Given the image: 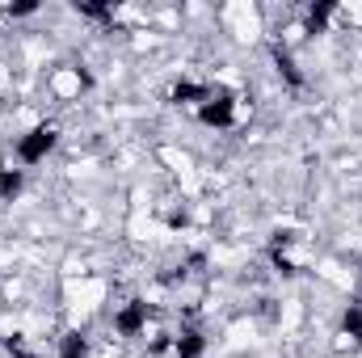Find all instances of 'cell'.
Instances as JSON below:
<instances>
[{
	"label": "cell",
	"mask_w": 362,
	"mask_h": 358,
	"mask_svg": "<svg viewBox=\"0 0 362 358\" xmlns=\"http://www.w3.org/2000/svg\"><path fill=\"white\" fill-rule=\"evenodd\" d=\"M51 144H55V127H38V131H30V135L21 139V161H38V156H47Z\"/></svg>",
	"instance_id": "6da1fadb"
},
{
	"label": "cell",
	"mask_w": 362,
	"mask_h": 358,
	"mask_svg": "<svg viewBox=\"0 0 362 358\" xmlns=\"http://www.w3.org/2000/svg\"><path fill=\"white\" fill-rule=\"evenodd\" d=\"M202 122H211V127H228L232 122V97H211V105H202Z\"/></svg>",
	"instance_id": "7a4b0ae2"
},
{
	"label": "cell",
	"mask_w": 362,
	"mask_h": 358,
	"mask_svg": "<svg viewBox=\"0 0 362 358\" xmlns=\"http://www.w3.org/2000/svg\"><path fill=\"white\" fill-rule=\"evenodd\" d=\"M144 321H148V304H131L118 312V333H139Z\"/></svg>",
	"instance_id": "3957f363"
},
{
	"label": "cell",
	"mask_w": 362,
	"mask_h": 358,
	"mask_svg": "<svg viewBox=\"0 0 362 358\" xmlns=\"http://www.w3.org/2000/svg\"><path fill=\"white\" fill-rule=\"evenodd\" d=\"M59 358H85V333H68L59 346Z\"/></svg>",
	"instance_id": "277c9868"
},
{
	"label": "cell",
	"mask_w": 362,
	"mask_h": 358,
	"mask_svg": "<svg viewBox=\"0 0 362 358\" xmlns=\"http://www.w3.org/2000/svg\"><path fill=\"white\" fill-rule=\"evenodd\" d=\"M177 354L181 358H198L202 354V337H198V333H181L177 337Z\"/></svg>",
	"instance_id": "5b68a950"
},
{
	"label": "cell",
	"mask_w": 362,
	"mask_h": 358,
	"mask_svg": "<svg viewBox=\"0 0 362 358\" xmlns=\"http://www.w3.org/2000/svg\"><path fill=\"white\" fill-rule=\"evenodd\" d=\"M17 190H21V173H0V194L4 198H13Z\"/></svg>",
	"instance_id": "8992f818"
},
{
	"label": "cell",
	"mask_w": 362,
	"mask_h": 358,
	"mask_svg": "<svg viewBox=\"0 0 362 358\" xmlns=\"http://www.w3.org/2000/svg\"><path fill=\"white\" fill-rule=\"evenodd\" d=\"M346 333L362 337V308H350V312H346Z\"/></svg>",
	"instance_id": "52a82bcc"
},
{
	"label": "cell",
	"mask_w": 362,
	"mask_h": 358,
	"mask_svg": "<svg viewBox=\"0 0 362 358\" xmlns=\"http://www.w3.org/2000/svg\"><path fill=\"white\" fill-rule=\"evenodd\" d=\"M189 97H206V93L198 89V85H177L173 89V101H189Z\"/></svg>",
	"instance_id": "ba28073f"
},
{
	"label": "cell",
	"mask_w": 362,
	"mask_h": 358,
	"mask_svg": "<svg viewBox=\"0 0 362 358\" xmlns=\"http://www.w3.org/2000/svg\"><path fill=\"white\" fill-rule=\"evenodd\" d=\"M325 17H329V4H320V8H312V17H308V21H312V30H320V25H325Z\"/></svg>",
	"instance_id": "9c48e42d"
}]
</instances>
